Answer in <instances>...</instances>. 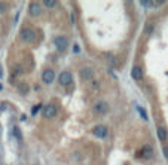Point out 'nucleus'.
Here are the masks:
<instances>
[{
    "label": "nucleus",
    "instance_id": "nucleus-1",
    "mask_svg": "<svg viewBox=\"0 0 168 165\" xmlns=\"http://www.w3.org/2000/svg\"><path fill=\"white\" fill-rule=\"evenodd\" d=\"M19 34H21V39H22L24 42H27V43L33 42L34 37H36V31H34L33 28H30V27H24Z\"/></svg>",
    "mask_w": 168,
    "mask_h": 165
},
{
    "label": "nucleus",
    "instance_id": "nucleus-2",
    "mask_svg": "<svg viewBox=\"0 0 168 165\" xmlns=\"http://www.w3.org/2000/svg\"><path fill=\"white\" fill-rule=\"evenodd\" d=\"M58 82L61 86H70L73 83V76L70 72H61V75L58 76Z\"/></svg>",
    "mask_w": 168,
    "mask_h": 165
},
{
    "label": "nucleus",
    "instance_id": "nucleus-3",
    "mask_svg": "<svg viewBox=\"0 0 168 165\" xmlns=\"http://www.w3.org/2000/svg\"><path fill=\"white\" fill-rule=\"evenodd\" d=\"M54 45H55V48H57L60 52H63V51H65V49H67V46H68V40H67V37H65V36H58V37H55Z\"/></svg>",
    "mask_w": 168,
    "mask_h": 165
},
{
    "label": "nucleus",
    "instance_id": "nucleus-4",
    "mask_svg": "<svg viewBox=\"0 0 168 165\" xmlns=\"http://www.w3.org/2000/svg\"><path fill=\"white\" fill-rule=\"evenodd\" d=\"M57 113H58V110H57L55 104H51V103H49V104H46V106L43 107V116L48 117V119H52V117H55Z\"/></svg>",
    "mask_w": 168,
    "mask_h": 165
},
{
    "label": "nucleus",
    "instance_id": "nucleus-5",
    "mask_svg": "<svg viewBox=\"0 0 168 165\" xmlns=\"http://www.w3.org/2000/svg\"><path fill=\"white\" fill-rule=\"evenodd\" d=\"M28 12H30V15L34 16V18L40 16V15H42V3H39V2H31L30 6H28Z\"/></svg>",
    "mask_w": 168,
    "mask_h": 165
},
{
    "label": "nucleus",
    "instance_id": "nucleus-6",
    "mask_svg": "<svg viewBox=\"0 0 168 165\" xmlns=\"http://www.w3.org/2000/svg\"><path fill=\"white\" fill-rule=\"evenodd\" d=\"M42 80H43L45 83H48V85L52 83V82L55 80V72H54L52 68H46L45 72L42 73Z\"/></svg>",
    "mask_w": 168,
    "mask_h": 165
},
{
    "label": "nucleus",
    "instance_id": "nucleus-7",
    "mask_svg": "<svg viewBox=\"0 0 168 165\" xmlns=\"http://www.w3.org/2000/svg\"><path fill=\"white\" fill-rule=\"evenodd\" d=\"M94 112H97L100 115L107 113L109 112V103H106V101H97V103L94 104Z\"/></svg>",
    "mask_w": 168,
    "mask_h": 165
},
{
    "label": "nucleus",
    "instance_id": "nucleus-8",
    "mask_svg": "<svg viewBox=\"0 0 168 165\" xmlns=\"http://www.w3.org/2000/svg\"><path fill=\"white\" fill-rule=\"evenodd\" d=\"M79 76H80L82 80H92V78H94V70H92L91 67H83V68L80 70Z\"/></svg>",
    "mask_w": 168,
    "mask_h": 165
},
{
    "label": "nucleus",
    "instance_id": "nucleus-9",
    "mask_svg": "<svg viewBox=\"0 0 168 165\" xmlns=\"http://www.w3.org/2000/svg\"><path fill=\"white\" fill-rule=\"evenodd\" d=\"M92 134L97 137V138H106V135H107V127H104V125H97V127L92 129Z\"/></svg>",
    "mask_w": 168,
    "mask_h": 165
},
{
    "label": "nucleus",
    "instance_id": "nucleus-10",
    "mask_svg": "<svg viewBox=\"0 0 168 165\" xmlns=\"http://www.w3.org/2000/svg\"><path fill=\"white\" fill-rule=\"evenodd\" d=\"M140 156L145 158V159H150V158L153 156V149H152V146H150V144H145V146H143Z\"/></svg>",
    "mask_w": 168,
    "mask_h": 165
},
{
    "label": "nucleus",
    "instance_id": "nucleus-11",
    "mask_svg": "<svg viewBox=\"0 0 168 165\" xmlns=\"http://www.w3.org/2000/svg\"><path fill=\"white\" fill-rule=\"evenodd\" d=\"M131 78H132L134 80H140V79L143 78V70H141V67H138V65L132 67V70H131Z\"/></svg>",
    "mask_w": 168,
    "mask_h": 165
},
{
    "label": "nucleus",
    "instance_id": "nucleus-12",
    "mask_svg": "<svg viewBox=\"0 0 168 165\" xmlns=\"http://www.w3.org/2000/svg\"><path fill=\"white\" fill-rule=\"evenodd\" d=\"M158 137H159V140H161V141L167 140V131H165V128H164V127H159V128H158Z\"/></svg>",
    "mask_w": 168,
    "mask_h": 165
},
{
    "label": "nucleus",
    "instance_id": "nucleus-13",
    "mask_svg": "<svg viewBox=\"0 0 168 165\" xmlns=\"http://www.w3.org/2000/svg\"><path fill=\"white\" fill-rule=\"evenodd\" d=\"M42 5L46 6V8H55L57 2H55V0H45V2H42Z\"/></svg>",
    "mask_w": 168,
    "mask_h": 165
},
{
    "label": "nucleus",
    "instance_id": "nucleus-14",
    "mask_svg": "<svg viewBox=\"0 0 168 165\" xmlns=\"http://www.w3.org/2000/svg\"><path fill=\"white\" fill-rule=\"evenodd\" d=\"M18 91H19L21 94H27V92H28V85H27V83H19V85H18Z\"/></svg>",
    "mask_w": 168,
    "mask_h": 165
},
{
    "label": "nucleus",
    "instance_id": "nucleus-15",
    "mask_svg": "<svg viewBox=\"0 0 168 165\" xmlns=\"http://www.w3.org/2000/svg\"><path fill=\"white\" fill-rule=\"evenodd\" d=\"M40 110H42V104H36V106H33V107H31V116H36Z\"/></svg>",
    "mask_w": 168,
    "mask_h": 165
},
{
    "label": "nucleus",
    "instance_id": "nucleus-16",
    "mask_svg": "<svg viewBox=\"0 0 168 165\" xmlns=\"http://www.w3.org/2000/svg\"><path fill=\"white\" fill-rule=\"evenodd\" d=\"M14 135L16 137V140H22V137H21V132H19V128L18 127H14Z\"/></svg>",
    "mask_w": 168,
    "mask_h": 165
},
{
    "label": "nucleus",
    "instance_id": "nucleus-17",
    "mask_svg": "<svg viewBox=\"0 0 168 165\" xmlns=\"http://www.w3.org/2000/svg\"><path fill=\"white\" fill-rule=\"evenodd\" d=\"M137 110H138V113L141 115V119H145V121H146V119H147V113H146L145 110H143L141 107H137Z\"/></svg>",
    "mask_w": 168,
    "mask_h": 165
},
{
    "label": "nucleus",
    "instance_id": "nucleus-18",
    "mask_svg": "<svg viewBox=\"0 0 168 165\" xmlns=\"http://www.w3.org/2000/svg\"><path fill=\"white\" fill-rule=\"evenodd\" d=\"M143 6H146V8H153L155 6V3L153 2H140Z\"/></svg>",
    "mask_w": 168,
    "mask_h": 165
},
{
    "label": "nucleus",
    "instance_id": "nucleus-19",
    "mask_svg": "<svg viewBox=\"0 0 168 165\" xmlns=\"http://www.w3.org/2000/svg\"><path fill=\"white\" fill-rule=\"evenodd\" d=\"M3 12H6V5L5 3H0V14H3Z\"/></svg>",
    "mask_w": 168,
    "mask_h": 165
},
{
    "label": "nucleus",
    "instance_id": "nucleus-20",
    "mask_svg": "<svg viewBox=\"0 0 168 165\" xmlns=\"http://www.w3.org/2000/svg\"><path fill=\"white\" fill-rule=\"evenodd\" d=\"M164 155H165V158L168 159V147H164Z\"/></svg>",
    "mask_w": 168,
    "mask_h": 165
},
{
    "label": "nucleus",
    "instance_id": "nucleus-21",
    "mask_svg": "<svg viewBox=\"0 0 168 165\" xmlns=\"http://www.w3.org/2000/svg\"><path fill=\"white\" fill-rule=\"evenodd\" d=\"M70 18H71V22L75 24V22H76V16H75V14H71V16H70Z\"/></svg>",
    "mask_w": 168,
    "mask_h": 165
},
{
    "label": "nucleus",
    "instance_id": "nucleus-22",
    "mask_svg": "<svg viewBox=\"0 0 168 165\" xmlns=\"http://www.w3.org/2000/svg\"><path fill=\"white\" fill-rule=\"evenodd\" d=\"M2 75H3V72H2V65H0V78H2Z\"/></svg>",
    "mask_w": 168,
    "mask_h": 165
},
{
    "label": "nucleus",
    "instance_id": "nucleus-23",
    "mask_svg": "<svg viewBox=\"0 0 168 165\" xmlns=\"http://www.w3.org/2000/svg\"><path fill=\"white\" fill-rule=\"evenodd\" d=\"M0 91H2V83H0Z\"/></svg>",
    "mask_w": 168,
    "mask_h": 165
}]
</instances>
